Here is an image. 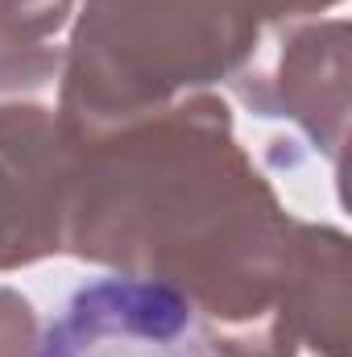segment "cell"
<instances>
[{"instance_id":"1","label":"cell","mask_w":352,"mask_h":357,"mask_svg":"<svg viewBox=\"0 0 352 357\" xmlns=\"http://www.w3.org/2000/svg\"><path fill=\"white\" fill-rule=\"evenodd\" d=\"M38 357H216L191 299L154 278L83 282L50 320Z\"/></svg>"}]
</instances>
